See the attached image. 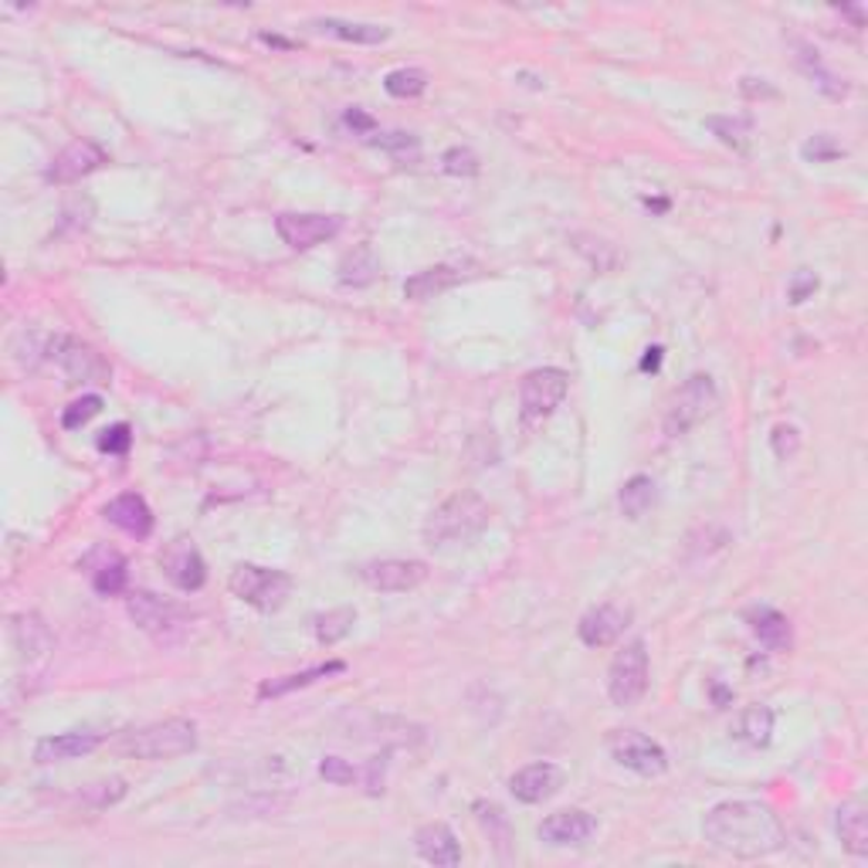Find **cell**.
Wrapping results in <instances>:
<instances>
[{
  "label": "cell",
  "instance_id": "23",
  "mask_svg": "<svg viewBox=\"0 0 868 868\" xmlns=\"http://www.w3.org/2000/svg\"><path fill=\"white\" fill-rule=\"evenodd\" d=\"M747 625H750L754 638H757L764 648H770V651H790L794 631H790V621H787L777 608H767V605L750 608V611H747Z\"/></svg>",
  "mask_w": 868,
  "mask_h": 868
},
{
  "label": "cell",
  "instance_id": "24",
  "mask_svg": "<svg viewBox=\"0 0 868 868\" xmlns=\"http://www.w3.org/2000/svg\"><path fill=\"white\" fill-rule=\"evenodd\" d=\"M347 672V661H322V665H312V669H302V672H292V676H282V679H269L261 682L258 689V699H279V696H289L296 689H309L316 686L319 679H329V676H340Z\"/></svg>",
  "mask_w": 868,
  "mask_h": 868
},
{
  "label": "cell",
  "instance_id": "9",
  "mask_svg": "<svg viewBox=\"0 0 868 868\" xmlns=\"http://www.w3.org/2000/svg\"><path fill=\"white\" fill-rule=\"evenodd\" d=\"M48 357L64 370V377H69L72 383H99V387H106L112 380L109 360L96 347H89V343H82L76 337H54L48 343Z\"/></svg>",
  "mask_w": 868,
  "mask_h": 868
},
{
  "label": "cell",
  "instance_id": "4",
  "mask_svg": "<svg viewBox=\"0 0 868 868\" xmlns=\"http://www.w3.org/2000/svg\"><path fill=\"white\" fill-rule=\"evenodd\" d=\"M228 587L238 600L251 605L255 611H279L289 593H292V577L286 570H269L258 563H238L228 577Z\"/></svg>",
  "mask_w": 868,
  "mask_h": 868
},
{
  "label": "cell",
  "instance_id": "21",
  "mask_svg": "<svg viewBox=\"0 0 868 868\" xmlns=\"http://www.w3.org/2000/svg\"><path fill=\"white\" fill-rule=\"evenodd\" d=\"M415 845H418V855H421L425 861H431V865H445V868H451V865L461 861V845H458L455 831H451L448 825H441V821L418 828Z\"/></svg>",
  "mask_w": 868,
  "mask_h": 868
},
{
  "label": "cell",
  "instance_id": "1",
  "mask_svg": "<svg viewBox=\"0 0 868 868\" xmlns=\"http://www.w3.org/2000/svg\"><path fill=\"white\" fill-rule=\"evenodd\" d=\"M702 838L732 858H767L787 845L780 818L760 800H722L706 815Z\"/></svg>",
  "mask_w": 868,
  "mask_h": 868
},
{
  "label": "cell",
  "instance_id": "35",
  "mask_svg": "<svg viewBox=\"0 0 868 868\" xmlns=\"http://www.w3.org/2000/svg\"><path fill=\"white\" fill-rule=\"evenodd\" d=\"M99 411H102V397H99V393H86L82 400H76V405L61 415V425L69 428V431H76V428H82L86 421H92Z\"/></svg>",
  "mask_w": 868,
  "mask_h": 868
},
{
  "label": "cell",
  "instance_id": "15",
  "mask_svg": "<svg viewBox=\"0 0 868 868\" xmlns=\"http://www.w3.org/2000/svg\"><path fill=\"white\" fill-rule=\"evenodd\" d=\"M563 770L557 764H529L519 774L509 777V790L522 805H543L560 787H563Z\"/></svg>",
  "mask_w": 868,
  "mask_h": 868
},
{
  "label": "cell",
  "instance_id": "31",
  "mask_svg": "<svg viewBox=\"0 0 868 868\" xmlns=\"http://www.w3.org/2000/svg\"><path fill=\"white\" fill-rule=\"evenodd\" d=\"M126 583H129L126 560H122L119 553H112V550L102 553V563L92 567V587H96V593H102V597H116V593L126 590Z\"/></svg>",
  "mask_w": 868,
  "mask_h": 868
},
{
  "label": "cell",
  "instance_id": "10",
  "mask_svg": "<svg viewBox=\"0 0 868 868\" xmlns=\"http://www.w3.org/2000/svg\"><path fill=\"white\" fill-rule=\"evenodd\" d=\"M608 750L625 770L638 777H661L669 770V754L638 729H615L608 737Z\"/></svg>",
  "mask_w": 868,
  "mask_h": 868
},
{
  "label": "cell",
  "instance_id": "40",
  "mask_svg": "<svg viewBox=\"0 0 868 868\" xmlns=\"http://www.w3.org/2000/svg\"><path fill=\"white\" fill-rule=\"evenodd\" d=\"M99 451H106V455H126L129 451V445H132V428L129 425H112V428H106L102 435H99Z\"/></svg>",
  "mask_w": 868,
  "mask_h": 868
},
{
  "label": "cell",
  "instance_id": "39",
  "mask_svg": "<svg viewBox=\"0 0 868 868\" xmlns=\"http://www.w3.org/2000/svg\"><path fill=\"white\" fill-rule=\"evenodd\" d=\"M319 777L329 780V784H337V787H347V784H353L360 774H357V767H353L350 760H343V757H322Z\"/></svg>",
  "mask_w": 868,
  "mask_h": 868
},
{
  "label": "cell",
  "instance_id": "44",
  "mask_svg": "<svg viewBox=\"0 0 868 868\" xmlns=\"http://www.w3.org/2000/svg\"><path fill=\"white\" fill-rule=\"evenodd\" d=\"M383 767H387V754H383V757H373L370 767H367V790H370L373 797L383 794Z\"/></svg>",
  "mask_w": 868,
  "mask_h": 868
},
{
  "label": "cell",
  "instance_id": "20",
  "mask_svg": "<svg viewBox=\"0 0 868 868\" xmlns=\"http://www.w3.org/2000/svg\"><path fill=\"white\" fill-rule=\"evenodd\" d=\"M465 279H469V272H465L461 265H435V269H425V272H418L405 282V299L425 302V299H435V296L455 289Z\"/></svg>",
  "mask_w": 868,
  "mask_h": 868
},
{
  "label": "cell",
  "instance_id": "43",
  "mask_svg": "<svg viewBox=\"0 0 868 868\" xmlns=\"http://www.w3.org/2000/svg\"><path fill=\"white\" fill-rule=\"evenodd\" d=\"M343 122L357 132V137H370V132L377 129V122H373V116H367L363 109H347V116H343Z\"/></svg>",
  "mask_w": 868,
  "mask_h": 868
},
{
  "label": "cell",
  "instance_id": "33",
  "mask_svg": "<svg viewBox=\"0 0 868 868\" xmlns=\"http://www.w3.org/2000/svg\"><path fill=\"white\" fill-rule=\"evenodd\" d=\"M706 126L732 150H747V143H750V119H744V116H709Z\"/></svg>",
  "mask_w": 868,
  "mask_h": 868
},
{
  "label": "cell",
  "instance_id": "11",
  "mask_svg": "<svg viewBox=\"0 0 868 868\" xmlns=\"http://www.w3.org/2000/svg\"><path fill=\"white\" fill-rule=\"evenodd\" d=\"M343 221L337 214H279L276 231L292 251H309L329 238H337Z\"/></svg>",
  "mask_w": 868,
  "mask_h": 868
},
{
  "label": "cell",
  "instance_id": "14",
  "mask_svg": "<svg viewBox=\"0 0 868 868\" xmlns=\"http://www.w3.org/2000/svg\"><path fill=\"white\" fill-rule=\"evenodd\" d=\"M102 163H106V150L89 143V140H79L72 147H64L51 160V167L44 170V180L48 183H76V180L89 177L92 170H99Z\"/></svg>",
  "mask_w": 868,
  "mask_h": 868
},
{
  "label": "cell",
  "instance_id": "28",
  "mask_svg": "<svg viewBox=\"0 0 868 868\" xmlns=\"http://www.w3.org/2000/svg\"><path fill=\"white\" fill-rule=\"evenodd\" d=\"M732 737L750 744V747H767L774 737V712L767 706H750L740 712L737 726H732Z\"/></svg>",
  "mask_w": 868,
  "mask_h": 868
},
{
  "label": "cell",
  "instance_id": "22",
  "mask_svg": "<svg viewBox=\"0 0 868 868\" xmlns=\"http://www.w3.org/2000/svg\"><path fill=\"white\" fill-rule=\"evenodd\" d=\"M337 279L343 289H367L380 279V258L373 251V245H357L350 248L343 258H340V269H337Z\"/></svg>",
  "mask_w": 868,
  "mask_h": 868
},
{
  "label": "cell",
  "instance_id": "5",
  "mask_svg": "<svg viewBox=\"0 0 868 868\" xmlns=\"http://www.w3.org/2000/svg\"><path fill=\"white\" fill-rule=\"evenodd\" d=\"M716 411V383L706 373H692L672 397L669 411H665V435H686L699 421H706Z\"/></svg>",
  "mask_w": 868,
  "mask_h": 868
},
{
  "label": "cell",
  "instance_id": "41",
  "mask_svg": "<svg viewBox=\"0 0 868 868\" xmlns=\"http://www.w3.org/2000/svg\"><path fill=\"white\" fill-rule=\"evenodd\" d=\"M818 292V276L815 272H808V269H800L794 279H790V289H787V296H790V302L794 306H800L808 296H815Z\"/></svg>",
  "mask_w": 868,
  "mask_h": 868
},
{
  "label": "cell",
  "instance_id": "19",
  "mask_svg": "<svg viewBox=\"0 0 868 868\" xmlns=\"http://www.w3.org/2000/svg\"><path fill=\"white\" fill-rule=\"evenodd\" d=\"M99 744H102L99 732H54V737H44L34 744V760L38 764L79 760V757H89Z\"/></svg>",
  "mask_w": 868,
  "mask_h": 868
},
{
  "label": "cell",
  "instance_id": "12",
  "mask_svg": "<svg viewBox=\"0 0 868 868\" xmlns=\"http://www.w3.org/2000/svg\"><path fill=\"white\" fill-rule=\"evenodd\" d=\"M160 567L167 573V580L177 590H183V593H193V590H200L208 583V563H204V557H200V550L193 543H187V540H173L163 550Z\"/></svg>",
  "mask_w": 868,
  "mask_h": 868
},
{
  "label": "cell",
  "instance_id": "29",
  "mask_svg": "<svg viewBox=\"0 0 868 868\" xmlns=\"http://www.w3.org/2000/svg\"><path fill=\"white\" fill-rule=\"evenodd\" d=\"M658 499V489H655V479L651 476H631L618 496V506L628 519H641Z\"/></svg>",
  "mask_w": 868,
  "mask_h": 868
},
{
  "label": "cell",
  "instance_id": "7",
  "mask_svg": "<svg viewBox=\"0 0 868 868\" xmlns=\"http://www.w3.org/2000/svg\"><path fill=\"white\" fill-rule=\"evenodd\" d=\"M570 390V377L560 367H540L529 370L519 383V408L526 421H543L550 418Z\"/></svg>",
  "mask_w": 868,
  "mask_h": 868
},
{
  "label": "cell",
  "instance_id": "13",
  "mask_svg": "<svg viewBox=\"0 0 868 868\" xmlns=\"http://www.w3.org/2000/svg\"><path fill=\"white\" fill-rule=\"evenodd\" d=\"M363 580L380 593H408L428 580V563L421 560H373L363 567Z\"/></svg>",
  "mask_w": 868,
  "mask_h": 868
},
{
  "label": "cell",
  "instance_id": "6",
  "mask_svg": "<svg viewBox=\"0 0 868 868\" xmlns=\"http://www.w3.org/2000/svg\"><path fill=\"white\" fill-rule=\"evenodd\" d=\"M648 689V648L641 638L628 641L615 661H611V672H608V696L615 706L621 709H631L638 706V699L645 696Z\"/></svg>",
  "mask_w": 868,
  "mask_h": 868
},
{
  "label": "cell",
  "instance_id": "18",
  "mask_svg": "<svg viewBox=\"0 0 868 868\" xmlns=\"http://www.w3.org/2000/svg\"><path fill=\"white\" fill-rule=\"evenodd\" d=\"M593 831H597V821H593L587 811L570 808V811L550 815V818L540 825V841L557 845V848H567V845H583L587 838H593Z\"/></svg>",
  "mask_w": 868,
  "mask_h": 868
},
{
  "label": "cell",
  "instance_id": "37",
  "mask_svg": "<svg viewBox=\"0 0 868 868\" xmlns=\"http://www.w3.org/2000/svg\"><path fill=\"white\" fill-rule=\"evenodd\" d=\"M770 448H774V455L780 458V461H794L797 458V451H800V431L794 428V425H777L774 431H770Z\"/></svg>",
  "mask_w": 868,
  "mask_h": 868
},
{
  "label": "cell",
  "instance_id": "36",
  "mask_svg": "<svg viewBox=\"0 0 868 868\" xmlns=\"http://www.w3.org/2000/svg\"><path fill=\"white\" fill-rule=\"evenodd\" d=\"M441 167H445V173H451V177H476V173H479V157H476L469 147H451V150L441 157Z\"/></svg>",
  "mask_w": 868,
  "mask_h": 868
},
{
  "label": "cell",
  "instance_id": "26",
  "mask_svg": "<svg viewBox=\"0 0 868 868\" xmlns=\"http://www.w3.org/2000/svg\"><path fill=\"white\" fill-rule=\"evenodd\" d=\"M11 638H14V648L21 651V658H28V661H34V658L51 651V631H48V625L38 615L11 618Z\"/></svg>",
  "mask_w": 868,
  "mask_h": 868
},
{
  "label": "cell",
  "instance_id": "17",
  "mask_svg": "<svg viewBox=\"0 0 868 868\" xmlns=\"http://www.w3.org/2000/svg\"><path fill=\"white\" fill-rule=\"evenodd\" d=\"M102 516H106V522H112L116 529H122L126 537H132V540H147L150 532H153V509H150L147 499L137 496V492L116 496V499L102 509Z\"/></svg>",
  "mask_w": 868,
  "mask_h": 868
},
{
  "label": "cell",
  "instance_id": "16",
  "mask_svg": "<svg viewBox=\"0 0 868 868\" xmlns=\"http://www.w3.org/2000/svg\"><path fill=\"white\" fill-rule=\"evenodd\" d=\"M631 621V611L628 608H618V605H600L593 611H587L577 625V635L587 648H608L615 645L625 628Z\"/></svg>",
  "mask_w": 868,
  "mask_h": 868
},
{
  "label": "cell",
  "instance_id": "30",
  "mask_svg": "<svg viewBox=\"0 0 868 868\" xmlns=\"http://www.w3.org/2000/svg\"><path fill=\"white\" fill-rule=\"evenodd\" d=\"M353 625H357V611L353 608H332V611L312 618V635H316L319 645L329 648V645L343 641L353 631Z\"/></svg>",
  "mask_w": 868,
  "mask_h": 868
},
{
  "label": "cell",
  "instance_id": "27",
  "mask_svg": "<svg viewBox=\"0 0 868 868\" xmlns=\"http://www.w3.org/2000/svg\"><path fill=\"white\" fill-rule=\"evenodd\" d=\"M309 28H316L319 34H332L340 41H353V44H380L390 38V28H383V24H357V21H340V18H319Z\"/></svg>",
  "mask_w": 868,
  "mask_h": 868
},
{
  "label": "cell",
  "instance_id": "2",
  "mask_svg": "<svg viewBox=\"0 0 868 868\" xmlns=\"http://www.w3.org/2000/svg\"><path fill=\"white\" fill-rule=\"evenodd\" d=\"M489 519H492V506L479 492H455L441 506H435L431 516L425 519V543L431 550L465 547L489 526Z\"/></svg>",
  "mask_w": 868,
  "mask_h": 868
},
{
  "label": "cell",
  "instance_id": "25",
  "mask_svg": "<svg viewBox=\"0 0 868 868\" xmlns=\"http://www.w3.org/2000/svg\"><path fill=\"white\" fill-rule=\"evenodd\" d=\"M835 831L841 838V845L855 855V858H865L868 855V811L858 797L845 800V805L838 808V818H835Z\"/></svg>",
  "mask_w": 868,
  "mask_h": 868
},
{
  "label": "cell",
  "instance_id": "8",
  "mask_svg": "<svg viewBox=\"0 0 868 868\" xmlns=\"http://www.w3.org/2000/svg\"><path fill=\"white\" fill-rule=\"evenodd\" d=\"M126 608H129V618L137 621V628H143L150 638H157L163 645L177 641L187 631V615L177 605H170V600H163L150 590H132Z\"/></svg>",
  "mask_w": 868,
  "mask_h": 868
},
{
  "label": "cell",
  "instance_id": "42",
  "mask_svg": "<svg viewBox=\"0 0 868 868\" xmlns=\"http://www.w3.org/2000/svg\"><path fill=\"white\" fill-rule=\"evenodd\" d=\"M377 147H383V150H393V153H408V150H418V140L415 137H408V132H387V137H380V140H373Z\"/></svg>",
  "mask_w": 868,
  "mask_h": 868
},
{
  "label": "cell",
  "instance_id": "38",
  "mask_svg": "<svg viewBox=\"0 0 868 868\" xmlns=\"http://www.w3.org/2000/svg\"><path fill=\"white\" fill-rule=\"evenodd\" d=\"M800 157L805 160H811V163H831V160H838V157H845V147L841 143H835L831 137H815V140H808L805 147H800Z\"/></svg>",
  "mask_w": 868,
  "mask_h": 868
},
{
  "label": "cell",
  "instance_id": "3",
  "mask_svg": "<svg viewBox=\"0 0 868 868\" xmlns=\"http://www.w3.org/2000/svg\"><path fill=\"white\" fill-rule=\"evenodd\" d=\"M119 750L137 760H173L197 750V726L190 719H163L129 732Z\"/></svg>",
  "mask_w": 868,
  "mask_h": 868
},
{
  "label": "cell",
  "instance_id": "32",
  "mask_svg": "<svg viewBox=\"0 0 868 868\" xmlns=\"http://www.w3.org/2000/svg\"><path fill=\"white\" fill-rule=\"evenodd\" d=\"M797 51H800V54H797V64L808 72V79H815V86H818L821 92H828L831 99H841V96L848 92L845 82H838V76L825 69L821 58H818V51H815L811 44H797Z\"/></svg>",
  "mask_w": 868,
  "mask_h": 868
},
{
  "label": "cell",
  "instance_id": "34",
  "mask_svg": "<svg viewBox=\"0 0 868 868\" xmlns=\"http://www.w3.org/2000/svg\"><path fill=\"white\" fill-rule=\"evenodd\" d=\"M383 89L387 96L393 99H418L425 89H428V76L421 69H393L387 79H383Z\"/></svg>",
  "mask_w": 868,
  "mask_h": 868
},
{
  "label": "cell",
  "instance_id": "45",
  "mask_svg": "<svg viewBox=\"0 0 868 868\" xmlns=\"http://www.w3.org/2000/svg\"><path fill=\"white\" fill-rule=\"evenodd\" d=\"M658 367H661V347H651V350H645L641 370H658Z\"/></svg>",
  "mask_w": 868,
  "mask_h": 868
}]
</instances>
